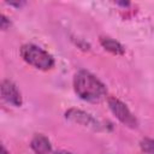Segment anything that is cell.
<instances>
[{"label":"cell","instance_id":"cell-3","mask_svg":"<svg viewBox=\"0 0 154 154\" xmlns=\"http://www.w3.org/2000/svg\"><path fill=\"white\" fill-rule=\"evenodd\" d=\"M107 105L112 114L125 126L130 129H137L138 128V120L135 117V114L129 109V107L118 97L116 96H108L107 97Z\"/></svg>","mask_w":154,"mask_h":154},{"label":"cell","instance_id":"cell-4","mask_svg":"<svg viewBox=\"0 0 154 154\" xmlns=\"http://www.w3.org/2000/svg\"><path fill=\"white\" fill-rule=\"evenodd\" d=\"M65 118L75 124L82 125L84 128H88L90 130L94 131H101L103 130V124L101 122H99L96 118H94L91 114L82 111V109H77V108H69L65 112Z\"/></svg>","mask_w":154,"mask_h":154},{"label":"cell","instance_id":"cell-2","mask_svg":"<svg viewBox=\"0 0 154 154\" xmlns=\"http://www.w3.org/2000/svg\"><path fill=\"white\" fill-rule=\"evenodd\" d=\"M19 54L26 64L41 71L52 70L55 65L53 55L34 43H24L19 48Z\"/></svg>","mask_w":154,"mask_h":154},{"label":"cell","instance_id":"cell-8","mask_svg":"<svg viewBox=\"0 0 154 154\" xmlns=\"http://www.w3.org/2000/svg\"><path fill=\"white\" fill-rule=\"evenodd\" d=\"M140 147L144 154H154V138H142L140 142Z\"/></svg>","mask_w":154,"mask_h":154},{"label":"cell","instance_id":"cell-11","mask_svg":"<svg viewBox=\"0 0 154 154\" xmlns=\"http://www.w3.org/2000/svg\"><path fill=\"white\" fill-rule=\"evenodd\" d=\"M54 154H73V153L67 152V150H58V152H55Z\"/></svg>","mask_w":154,"mask_h":154},{"label":"cell","instance_id":"cell-1","mask_svg":"<svg viewBox=\"0 0 154 154\" xmlns=\"http://www.w3.org/2000/svg\"><path fill=\"white\" fill-rule=\"evenodd\" d=\"M72 85L76 95L83 101L96 103L107 99L106 85L87 70H79L75 73Z\"/></svg>","mask_w":154,"mask_h":154},{"label":"cell","instance_id":"cell-6","mask_svg":"<svg viewBox=\"0 0 154 154\" xmlns=\"http://www.w3.org/2000/svg\"><path fill=\"white\" fill-rule=\"evenodd\" d=\"M30 147L35 154H52V143L47 136L36 134L30 141Z\"/></svg>","mask_w":154,"mask_h":154},{"label":"cell","instance_id":"cell-12","mask_svg":"<svg viewBox=\"0 0 154 154\" xmlns=\"http://www.w3.org/2000/svg\"><path fill=\"white\" fill-rule=\"evenodd\" d=\"M1 154H10V152H7V149L5 148V146H1Z\"/></svg>","mask_w":154,"mask_h":154},{"label":"cell","instance_id":"cell-10","mask_svg":"<svg viewBox=\"0 0 154 154\" xmlns=\"http://www.w3.org/2000/svg\"><path fill=\"white\" fill-rule=\"evenodd\" d=\"M11 6H16V7H20L23 5H25V2H8Z\"/></svg>","mask_w":154,"mask_h":154},{"label":"cell","instance_id":"cell-7","mask_svg":"<svg viewBox=\"0 0 154 154\" xmlns=\"http://www.w3.org/2000/svg\"><path fill=\"white\" fill-rule=\"evenodd\" d=\"M99 41H100L101 47L105 51H107L114 55H123L125 53V48L123 47V45L109 36H100Z\"/></svg>","mask_w":154,"mask_h":154},{"label":"cell","instance_id":"cell-9","mask_svg":"<svg viewBox=\"0 0 154 154\" xmlns=\"http://www.w3.org/2000/svg\"><path fill=\"white\" fill-rule=\"evenodd\" d=\"M0 26H1V30H7L8 28H10V25H11V22H10V19L2 13L1 16H0Z\"/></svg>","mask_w":154,"mask_h":154},{"label":"cell","instance_id":"cell-5","mask_svg":"<svg viewBox=\"0 0 154 154\" xmlns=\"http://www.w3.org/2000/svg\"><path fill=\"white\" fill-rule=\"evenodd\" d=\"M1 96L2 100L6 101L7 103L14 106V107H20L23 103V97L20 91L18 90L17 85L10 81V79H4L1 83Z\"/></svg>","mask_w":154,"mask_h":154}]
</instances>
